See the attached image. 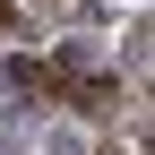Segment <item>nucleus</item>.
<instances>
[{
	"instance_id": "obj_1",
	"label": "nucleus",
	"mask_w": 155,
	"mask_h": 155,
	"mask_svg": "<svg viewBox=\"0 0 155 155\" xmlns=\"http://www.w3.org/2000/svg\"><path fill=\"white\" fill-rule=\"evenodd\" d=\"M0 35H9V0H0Z\"/></svg>"
}]
</instances>
